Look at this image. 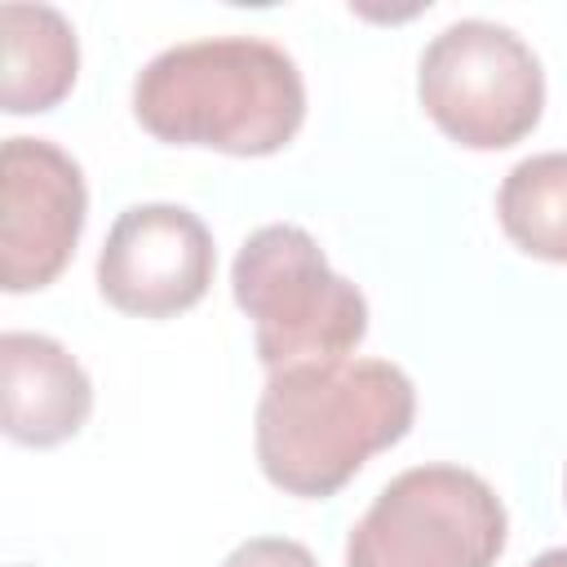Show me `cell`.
Returning <instances> with one entry per match:
<instances>
[{"mask_svg": "<svg viewBox=\"0 0 567 567\" xmlns=\"http://www.w3.org/2000/svg\"><path fill=\"white\" fill-rule=\"evenodd\" d=\"M221 567H319L315 554L301 540L288 536H248L244 545H235L226 554Z\"/></svg>", "mask_w": 567, "mask_h": 567, "instance_id": "obj_11", "label": "cell"}, {"mask_svg": "<svg viewBox=\"0 0 567 567\" xmlns=\"http://www.w3.org/2000/svg\"><path fill=\"white\" fill-rule=\"evenodd\" d=\"M0 377L4 408L0 425L22 447H58L93 412V381L75 354L44 332H4L0 337Z\"/></svg>", "mask_w": 567, "mask_h": 567, "instance_id": "obj_8", "label": "cell"}, {"mask_svg": "<svg viewBox=\"0 0 567 567\" xmlns=\"http://www.w3.org/2000/svg\"><path fill=\"white\" fill-rule=\"evenodd\" d=\"M527 567H567V545H563V549H545V554L532 558Z\"/></svg>", "mask_w": 567, "mask_h": 567, "instance_id": "obj_12", "label": "cell"}, {"mask_svg": "<svg viewBox=\"0 0 567 567\" xmlns=\"http://www.w3.org/2000/svg\"><path fill=\"white\" fill-rule=\"evenodd\" d=\"M496 217L527 257L567 261V151L518 159L496 190Z\"/></svg>", "mask_w": 567, "mask_h": 567, "instance_id": "obj_10", "label": "cell"}, {"mask_svg": "<svg viewBox=\"0 0 567 567\" xmlns=\"http://www.w3.org/2000/svg\"><path fill=\"white\" fill-rule=\"evenodd\" d=\"M137 124L168 146L275 155L306 120L297 62L257 35H208L155 53L133 80Z\"/></svg>", "mask_w": 567, "mask_h": 567, "instance_id": "obj_2", "label": "cell"}, {"mask_svg": "<svg viewBox=\"0 0 567 567\" xmlns=\"http://www.w3.org/2000/svg\"><path fill=\"white\" fill-rule=\"evenodd\" d=\"M505 505L461 465H416L390 478L346 540V567H492L505 549Z\"/></svg>", "mask_w": 567, "mask_h": 567, "instance_id": "obj_4", "label": "cell"}, {"mask_svg": "<svg viewBox=\"0 0 567 567\" xmlns=\"http://www.w3.org/2000/svg\"><path fill=\"white\" fill-rule=\"evenodd\" d=\"M416 416V390L390 359H315L270 372L252 443L261 474L306 501L341 492L368 456L394 447Z\"/></svg>", "mask_w": 567, "mask_h": 567, "instance_id": "obj_1", "label": "cell"}, {"mask_svg": "<svg viewBox=\"0 0 567 567\" xmlns=\"http://www.w3.org/2000/svg\"><path fill=\"white\" fill-rule=\"evenodd\" d=\"M0 106L9 115L53 111L80 71V44L71 22L53 4H0Z\"/></svg>", "mask_w": 567, "mask_h": 567, "instance_id": "obj_9", "label": "cell"}, {"mask_svg": "<svg viewBox=\"0 0 567 567\" xmlns=\"http://www.w3.org/2000/svg\"><path fill=\"white\" fill-rule=\"evenodd\" d=\"M217 270L208 226L182 204H133L97 252V292L137 319H173L204 301Z\"/></svg>", "mask_w": 567, "mask_h": 567, "instance_id": "obj_7", "label": "cell"}, {"mask_svg": "<svg viewBox=\"0 0 567 567\" xmlns=\"http://www.w3.org/2000/svg\"><path fill=\"white\" fill-rule=\"evenodd\" d=\"M416 97L452 142L505 151L540 124L545 71L518 31L487 18H461L425 44Z\"/></svg>", "mask_w": 567, "mask_h": 567, "instance_id": "obj_5", "label": "cell"}, {"mask_svg": "<svg viewBox=\"0 0 567 567\" xmlns=\"http://www.w3.org/2000/svg\"><path fill=\"white\" fill-rule=\"evenodd\" d=\"M235 306L252 319L257 359L279 372L315 359H346L368 337L363 292L337 275L310 230L292 221L261 226L230 266Z\"/></svg>", "mask_w": 567, "mask_h": 567, "instance_id": "obj_3", "label": "cell"}, {"mask_svg": "<svg viewBox=\"0 0 567 567\" xmlns=\"http://www.w3.org/2000/svg\"><path fill=\"white\" fill-rule=\"evenodd\" d=\"M89 217L80 164L44 137L0 146V284L4 292L49 288L75 257Z\"/></svg>", "mask_w": 567, "mask_h": 567, "instance_id": "obj_6", "label": "cell"}]
</instances>
